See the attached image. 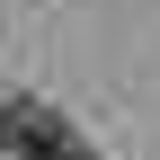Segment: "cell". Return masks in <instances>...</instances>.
Returning <instances> with one entry per match:
<instances>
[{
  "instance_id": "2",
  "label": "cell",
  "mask_w": 160,
  "mask_h": 160,
  "mask_svg": "<svg viewBox=\"0 0 160 160\" xmlns=\"http://www.w3.org/2000/svg\"><path fill=\"white\" fill-rule=\"evenodd\" d=\"M0 151H9V107H0Z\"/></svg>"
},
{
  "instance_id": "1",
  "label": "cell",
  "mask_w": 160,
  "mask_h": 160,
  "mask_svg": "<svg viewBox=\"0 0 160 160\" xmlns=\"http://www.w3.org/2000/svg\"><path fill=\"white\" fill-rule=\"evenodd\" d=\"M9 151L18 160H98L71 133V116H53V107H9Z\"/></svg>"
}]
</instances>
